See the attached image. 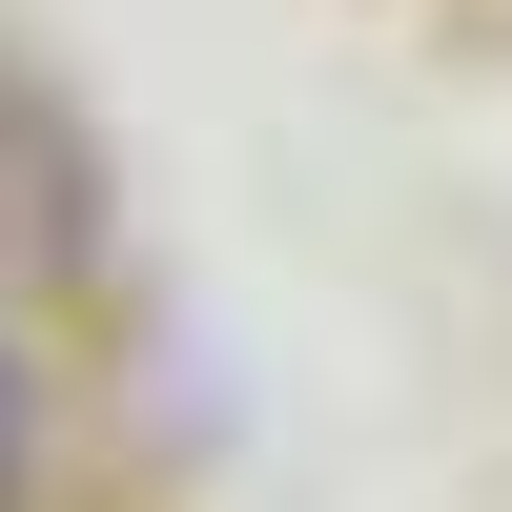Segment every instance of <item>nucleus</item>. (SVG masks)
<instances>
[{
  "label": "nucleus",
  "instance_id": "nucleus-1",
  "mask_svg": "<svg viewBox=\"0 0 512 512\" xmlns=\"http://www.w3.org/2000/svg\"><path fill=\"white\" fill-rule=\"evenodd\" d=\"M21 472H41V349L0 328V512H21Z\"/></svg>",
  "mask_w": 512,
  "mask_h": 512
}]
</instances>
